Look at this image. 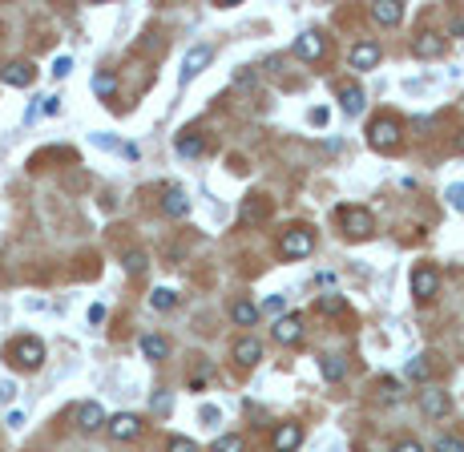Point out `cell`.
I'll use <instances>...</instances> for the list:
<instances>
[{
  "mask_svg": "<svg viewBox=\"0 0 464 452\" xmlns=\"http://www.w3.org/2000/svg\"><path fill=\"white\" fill-rule=\"evenodd\" d=\"M174 303H178V295L170 287H158L154 295H150V307H154V311H170Z\"/></svg>",
  "mask_w": 464,
  "mask_h": 452,
  "instance_id": "cell-27",
  "label": "cell"
},
{
  "mask_svg": "<svg viewBox=\"0 0 464 452\" xmlns=\"http://www.w3.org/2000/svg\"><path fill=\"white\" fill-rule=\"evenodd\" d=\"M371 20L392 29V25H400L404 20V4L400 0H376V4H371Z\"/></svg>",
  "mask_w": 464,
  "mask_h": 452,
  "instance_id": "cell-16",
  "label": "cell"
},
{
  "mask_svg": "<svg viewBox=\"0 0 464 452\" xmlns=\"http://www.w3.org/2000/svg\"><path fill=\"white\" fill-rule=\"evenodd\" d=\"M69 73H73V61H69V57H57V61H53V77H69Z\"/></svg>",
  "mask_w": 464,
  "mask_h": 452,
  "instance_id": "cell-36",
  "label": "cell"
},
{
  "mask_svg": "<svg viewBox=\"0 0 464 452\" xmlns=\"http://www.w3.org/2000/svg\"><path fill=\"white\" fill-rule=\"evenodd\" d=\"M142 355H145V359H154V364H158V359H166V355H170V339H166V335H154V331H150V335H142Z\"/></svg>",
  "mask_w": 464,
  "mask_h": 452,
  "instance_id": "cell-24",
  "label": "cell"
},
{
  "mask_svg": "<svg viewBox=\"0 0 464 452\" xmlns=\"http://www.w3.org/2000/svg\"><path fill=\"white\" fill-rule=\"evenodd\" d=\"M412 53H416L420 61H432V57L444 53V36L440 32H420L416 41H412Z\"/></svg>",
  "mask_w": 464,
  "mask_h": 452,
  "instance_id": "cell-17",
  "label": "cell"
},
{
  "mask_svg": "<svg viewBox=\"0 0 464 452\" xmlns=\"http://www.w3.org/2000/svg\"><path fill=\"white\" fill-rule=\"evenodd\" d=\"M263 311H283V295H271V299L263 303Z\"/></svg>",
  "mask_w": 464,
  "mask_h": 452,
  "instance_id": "cell-39",
  "label": "cell"
},
{
  "mask_svg": "<svg viewBox=\"0 0 464 452\" xmlns=\"http://www.w3.org/2000/svg\"><path fill=\"white\" fill-rule=\"evenodd\" d=\"M198 420H202V424H206V428H218V408H214V404H202V412H198Z\"/></svg>",
  "mask_w": 464,
  "mask_h": 452,
  "instance_id": "cell-34",
  "label": "cell"
},
{
  "mask_svg": "<svg viewBox=\"0 0 464 452\" xmlns=\"http://www.w3.org/2000/svg\"><path fill=\"white\" fill-rule=\"evenodd\" d=\"M444 198H449V206H452V210H460V214H464V182L449 186V194H444Z\"/></svg>",
  "mask_w": 464,
  "mask_h": 452,
  "instance_id": "cell-33",
  "label": "cell"
},
{
  "mask_svg": "<svg viewBox=\"0 0 464 452\" xmlns=\"http://www.w3.org/2000/svg\"><path fill=\"white\" fill-rule=\"evenodd\" d=\"M347 61H352L355 73H368V69H376V65H380V45H376V41H355Z\"/></svg>",
  "mask_w": 464,
  "mask_h": 452,
  "instance_id": "cell-9",
  "label": "cell"
},
{
  "mask_svg": "<svg viewBox=\"0 0 464 452\" xmlns=\"http://www.w3.org/2000/svg\"><path fill=\"white\" fill-rule=\"evenodd\" d=\"M105 432L121 444V440H138V432H142V420L133 416V412H117V416L105 424Z\"/></svg>",
  "mask_w": 464,
  "mask_h": 452,
  "instance_id": "cell-8",
  "label": "cell"
},
{
  "mask_svg": "<svg viewBox=\"0 0 464 452\" xmlns=\"http://www.w3.org/2000/svg\"><path fill=\"white\" fill-rule=\"evenodd\" d=\"M267 214H271V202H267V194H251V198H246V202L239 206V218H242V222H263Z\"/></svg>",
  "mask_w": 464,
  "mask_h": 452,
  "instance_id": "cell-18",
  "label": "cell"
},
{
  "mask_svg": "<svg viewBox=\"0 0 464 452\" xmlns=\"http://www.w3.org/2000/svg\"><path fill=\"white\" fill-rule=\"evenodd\" d=\"M323 53H327L323 32H299V36H295V57H303V61H319Z\"/></svg>",
  "mask_w": 464,
  "mask_h": 452,
  "instance_id": "cell-13",
  "label": "cell"
},
{
  "mask_svg": "<svg viewBox=\"0 0 464 452\" xmlns=\"http://www.w3.org/2000/svg\"><path fill=\"white\" fill-rule=\"evenodd\" d=\"M174 149L182 154V158H202V149H206V145H202V138H198L194 129H182V133L174 138Z\"/></svg>",
  "mask_w": 464,
  "mask_h": 452,
  "instance_id": "cell-22",
  "label": "cell"
},
{
  "mask_svg": "<svg viewBox=\"0 0 464 452\" xmlns=\"http://www.w3.org/2000/svg\"><path fill=\"white\" fill-rule=\"evenodd\" d=\"M230 355H234V364H242V368H255L258 359H263V343H258L255 335H239L234 347H230Z\"/></svg>",
  "mask_w": 464,
  "mask_h": 452,
  "instance_id": "cell-10",
  "label": "cell"
},
{
  "mask_svg": "<svg viewBox=\"0 0 464 452\" xmlns=\"http://www.w3.org/2000/svg\"><path fill=\"white\" fill-rule=\"evenodd\" d=\"M452 36H464V13L456 16V20H452Z\"/></svg>",
  "mask_w": 464,
  "mask_h": 452,
  "instance_id": "cell-43",
  "label": "cell"
},
{
  "mask_svg": "<svg viewBox=\"0 0 464 452\" xmlns=\"http://www.w3.org/2000/svg\"><path fill=\"white\" fill-rule=\"evenodd\" d=\"M404 142V129H400V117H376L368 126V145L371 149H380V154H392V149H400Z\"/></svg>",
  "mask_w": 464,
  "mask_h": 452,
  "instance_id": "cell-2",
  "label": "cell"
},
{
  "mask_svg": "<svg viewBox=\"0 0 464 452\" xmlns=\"http://www.w3.org/2000/svg\"><path fill=\"white\" fill-rule=\"evenodd\" d=\"M4 355H8V364H13L16 371H41V368H45V343H41L37 335L13 339Z\"/></svg>",
  "mask_w": 464,
  "mask_h": 452,
  "instance_id": "cell-1",
  "label": "cell"
},
{
  "mask_svg": "<svg viewBox=\"0 0 464 452\" xmlns=\"http://www.w3.org/2000/svg\"><path fill=\"white\" fill-rule=\"evenodd\" d=\"M105 424H110V420H105V408H101L97 400H89V404H81L77 408V428L81 432H101Z\"/></svg>",
  "mask_w": 464,
  "mask_h": 452,
  "instance_id": "cell-14",
  "label": "cell"
},
{
  "mask_svg": "<svg viewBox=\"0 0 464 452\" xmlns=\"http://www.w3.org/2000/svg\"><path fill=\"white\" fill-rule=\"evenodd\" d=\"M319 311L323 315H339V311H347V299H343V295H323Z\"/></svg>",
  "mask_w": 464,
  "mask_h": 452,
  "instance_id": "cell-29",
  "label": "cell"
},
{
  "mask_svg": "<svg viewBox=\"0 0 464 452\" xmlns=\"http://www.w3.org/2000/svg\"><path fill=\"white\" fill-rule=\"evenodd\" d=\"M242 448H246V440H242L239 432H226V436L214 440V448H210V452H242Z\"/></svg>",
  "mask_w": 464,
  "mask_h": 452,
  "instance_id": "cell-26",
  "label": "cell"
},
{
  "mask_svg": "<svg viewBox=\"0 0 464 452\" xmlns=\"http://www.w3.org/2000/svg\"><path fill=\"white\" fill-rule=\"evenodd\" d=\"M436 291H440L436 267H416V271H412V295H416L420 303H428V299H436Z\"/></svg>",
  "mask_w": 464,
  "mask_h": 452,
  "instance_id": "cell-6",
  "label": "cell"
},
{
  "mask_svg": "<svg viewBox=\"0 0 464 452\" xmlns=\"http://www.w3.org/2000/svg\"><path fill=\"white\" fill-rule=\"evenodd\" d=\"M161 214L166 218H186L190 214V194L182 190V186H170V190L161 194Z\"/></svg>",
  "mask_w": 464,
  "mask_h": 452,
  "instance_id": "cell-12",
  "label": "cell"
},
{
  "mask_svg": "<svg viewBox=\"0 0 464 452\" xmlns=\"http://www.w3.org/2000/svg\"><path fill=\"white\" fill-rule=\"evenodd\" d=\"M311 126H327V109H311Z\"/></svg>",
  "mask_w": 464,
  "mask_h": 452,
  "instance_id": "cell-41",
  "label": "cell"
},
{
  "mask_svg": "<svg viewBox=\"0 0 464 452\" xmlns=\"http://www.w3.org/2000/svg\"><path fill=\"white\" fill-rule=\"evenodd\" d=\"M364 105H368V101H364V89H359V85H339V109L347 113V117H359Z\"/></svg>",
  "mask_w": 464,
  "mask_h": 452,
  "instance_id": "cell-19",
  "label": "cell"
},
{
  "mask_svg": "<svg viewBox=\"0 0 464 452\" xmlns=\"http://www.w3.org/2000/svg\"><path fill=\"white\" fill-rule=\"evenodd\" d=\"M150 408H154L158 416H166V412H170V396H166V392H158V396H150Z\"/></svg>",
  "mask_w": 464,
  "mask_h": 452,
  "instance_id": "cell-35",
  "label": "cell"
},
{
  "mask_svg": "<svg viewBox=\"0 0 464 452\" xmlns=\"http://www.w3.org/2000/svg\"><path fill=\"white\" fill-rule=\"evenodd\" d=\"M210 57H214V48H210V45H194L190 53H186V61H182V73H178V77H182V85H190V81L210 65Z\"/></svg>",
  "mask_w": 464,
  "mask_h": 452,
  "instance_id": "cell-7",
  "label": "cell"
},
{
  "mask_svg": "<svg viewBox=\"0 0 464 452\" xmlns=\"http://www.w3.org/2000/svg\"><path fill=\"white\" fill-rule=\"evenodd\" d=\"M319 371H323V380H327V384H339V380L347 375V359H343V355H323Z\"/></svg>",
  "mask_w": 464,
  "mask_h": 452,
  "instance_id": "cell-23",
  "label": "cell"
},
{
  "mask_svg": "<svg viewBox=\"0 0 464 452\" xmlns=\"http://www.w3.org/2000/svg\"><path fill=\"white\" fill-rule=\"evenodd\" d=\"M432 452H464V440L460 436H440L432 444Z\"/></svg>",
  "mask_w": 464,
  "mask_h": 452,
  "instance_id": "cell-32",
  "label": "cell"
},
{
  "mask_svg": "<svg viewBox=\"0 0 464 452\" xmlns=\"http://www.w3.org/2000/svg\"><path fill=\"white\" fill-rule=\"evenodd\" d=\"M408 380H428V355H416V359H408Z\"/></svg>",
  "mask_w": 464,
  "mask_h": 452,
  "instance_id": "cell-30",
  "label": "cell"
},
{
  "mask_svg": "<svg viewBox=\"0 0 464 452\" xmlns=\"http://www.w3.org/2000/svg\"><path fill=\"white\" fill-rule=\"evenodd\" d=\"M166 452H198V440H190V436H170Z\"/></svg>",
  "mask_w": 464,
  "mask_h": 452,
  "instance_id": "cell-31",
  "label": "cell"
},
{
  "mask_svg": "<svg viewBox=\"0 0 464 452\" xmlns=\"http://www.w3.org/2000/svg\"><path fill=\"white\" fill-rule=\"evenodd\" d=\"M336 218H339V226H343V234H347V239H355V242L376 234V218H371L368 206H339Z\"/></svg>",
  "mask_w": 464,
  "mask_h": 452,
  "instance_id": "cell-3",
  "label": "cell"
},
{
  "mask_svg": "<svg viewBox=\"0 0 464 452\" xmlns=\"http://www.w3.org/2000/svg\"><path fill=\"white\" fill-rule=\"evenodd\" d=\"M396 452H424V444H420V440H400Z\"/></svg>",
  "mask_w": 464,
  "mask_h": 452,
  "instance_id": "cell-37",
  "label": "cell"
},
{
  "mask_svg": "<svg viewBox=\"0 0 464 452\" xmlns=\"http://www.w3.org/2000/svg\"><path fill=\"white\" fill-rule=\"evenodd\" d=\"M0 81L13 85V89H32V81H37V65L32 61H8L4 69H0Z\"/></svg>",
  "mask_w": 464,
  "mask_h": 452,
  "instance_id": "cell-5",
  "label": "cell"
},
{
  "mask_svg": "<svg viewBox=\"0 0 464 452\" xmlns=\"http://www.w3.org/2000/svg\"><path fill=\"white\" fill-rule=\"evenodd\" d=\"M101 319H105V307L93 303V307H89V323H101Z\"/></svg>",
  "mask_w": 464,
  "mask_h": 452,
  "instance_id": "cell-40",
  "label": "cell"
},
{
  "mask_svg": "<svg viewBox=\"0 0 464 452\" xmlns=\"http://www.w3.org/2000/svg\"><path fill=\"white\" fill-rule=\"evenodd\" d=\"M258 315H263V307L251 303V299H239V303H230V319L239 323V327H255Z\"/></svg>",
  "mask_w": 464,
  "mask_h": 452,
  "instance_id": "cell-21",
  "label": "cell"
},
{
  "mask_svg": "<svg viewBox=\"0 0 464 452\" xmlns=\"http://www.w3.org/2000/svg\"><path fill=\"white\" fill-rule=\"evenodd\" d=\"M13 392H16V387H13V384H8V380H4V384H0V400L8 404V400H13Z\"/></svg>",
  "mask_w": 464,
  "mask_h": 452,
  "instance_id": "cell-42",
  "label": "cell"
},
{
  "mask_svg": "<svg viewBox=\"0 0 464 452\" xmlns=\"http://www.w3.org/2000/svg\"><path fill=\"white\" fill-rule=\"evenodd\" d=\"M299 335H303V319L299 315H279L274 319V339L279 343H295Z\"/></svg>",
  "mask_w": 464,
  "mask_h": 452,
  "instance_id": "cell-20",
  "label": "cell"
},
{
  "mask_svg": "<svg viewBox=\"0 0 464 452\" xmlns=\"http://www.w3.org/2000/svg\"><path fill=\"white\" fill-rule=\"evenodd\" d=\"M303 444V428L299 424H279L271 432V452H295Z\"/></svg>",
  "mask_w": 464,
  "mask_h": 452,
  "instance_id": "cell-11",
  "label": "cell"
},
{
  "mask_svg": "<svg viewBox=\"0 0 464 452\" xmlns=\"http://www.w3.org/2000/svg\"><path fill=\"white\" fill-rule=\"evenodd\" d=\"M93 93L101 97V101H110V97L117 93V77H113L110 69H101V73L93 77Z\"/></svg>",
  "mask_w": 464,
  "mask_h": 452,
  "instance_id": "cell-25",
  "label": "cell"
},
{
  "mask_svg": "<svg viewBox=\"0 0 464 452\" xmlns=\"http://www.w3.org/2000/svg\"><path fill=\"white\" fill-rule=\"evenodd\" d=\"M145 262H150V258H145V251H126V258H121V267H126L129 274H142Z\"/></svg>",
  "mask_w": 464,
  "mask_h": 452,
  "instance_id": "cell-28",
  "label": "cell"
},
{
  "mask_svg": "<svg viewBox=\"0 0 464 452\" xmlns=\"http://www.w3.org/2000/svg\"><path fill=\"white\" fill-rule=\"evenodd\" d=\"M420 408H424V416L440 420V416H444V412L452 408V400H449V392H440V387H428V392H420Z\"/></svg>",
  "mask_w": 464,
  "mask_h": 452,
  "instance_id": "cell-15",
  "label": "cell"
},
{
  "mask_svg": "<svg viewBox=\"0 0 464 452\" xmlns=\"http://www.w3.org/2000/svg\"><path fill=\"white\" fill-rule=\"evenodd\" d=\"M45 113H61V97H45V105H41Z\"/></svg>",
  "mask_w": 464,
  "mask_h": 452,
  "instance_id": "cell-38",
  "label": "cell"
},
{
  "mask_svg": "<svg viewBox=\"0 0 464 452\" xmlns=\"http://www.w3.org/2000/svg\"><path fill=\"white\" fill-rule=\"evenodd\" d=\"M279 251H283V258H307L315 251V230H311V226H291V230H283Z\"/></svg>",
  "mask_w": 464,
  "mask_h": 452,
  "instance_id": "cell-4",
  "label": "cell"
}]
</instances>
